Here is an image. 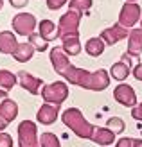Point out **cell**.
Here are the masks:
<instances>
[{
  "label": "cell",
  "instance_id": "9c48e42d",
  "mask_svg": "<svg viewBox=\"0 0 142 147\" xmlns=\"http://www.w3.org/2000/svg\"><path fill=\"white\" fill-rule=\"evenodd\" d=\"M13 27H14V31L22 36H31L34 27H36V20H34L33 14H29V13H20V14H16V18H14Z\"/></svg>",
  "mask_w": 142,
  "mask_h": 147
},
{
  "label": "cell",
  "instance_id": "8992f818",
  "mask_svg": "<svg viewBox=\"0 0 142 147\" xmlns=\"http://www.w3.org/2000/svg\"><path fill=\"white\" fill-rule=\"evenodd\" d=\"M18 136H20V147H38L34 122H29V120L22 122L18 126Z\"/></svg>",
  "mask_w": 142,
  "mask_h": 147
},
{
  "label": "cell",
  "instance_id": "277c9868",
  "mask_svg": "<svg viewBox=\"0 0 142 147\" xmlns=\"http://www.w3.org/2000/svg\"><path fill=\"white\" fill-rule=\"evenodd\" d=\"M139 20H142V11L137 2H126L119 13V24L124 25L126 29H133V25Z\"/></svg>",
  "mask_w": 142,
  "mask_h": 147
},
{
  "label": "cell",
  "instance_id": "4316f807",
  "mask_svg": "<svg viewBox=\"0 0 142 147\" xmlns=\"http://www.w3.org/2000/svg\"><path fill=\"white\" fill-rule=\"evenodd\" d=\"M69 0H47V7L49 9H52V11H56V9H59V7H63Z\"/></svg>",
  "mask_w": 142,
  "mask_h": 147
},
{
  "label": "cell",
  "instance_id": "d6986e66",
  "mask_svg": "<svg viewBox=\"0 0 142 147\" xmlns=\"http://www.w3.org/2000/svg\"><path fill=\"white\" fill-rule=\"evenodd\" d=\"M104 47H106V43H104L101 38H90L86 41V45H85V50L90 56H101L103 52H104Z\"/></svg>",
  "mask_w": 142,
  "mask_h": 147
},
{
  "label": "cell",
  "instance_id": "4fadbf2b",
  "mask_svg": "<svg viewBox=\"0 0 142 147\" xmlns=\"http://www.w3.org/2000/svg\"><path fill=\"white\" fill-rule=\"evenodd\" d=\"M18 81H20V84L24 86L25 90H29V92L34 93V95L40 92V86L43 84V83H41V79L31 76L29 72H18Z\"/></svg>",
  "mask_w": 142,
  "mask_h": 147
},
{
  "label": "cell",
  "instance_id": "6da1fadb",
  "mask_svg": "<svg viewBox=\"0 0 142 147\" xmlns=\"http://www.w3.org/2000/svg\"><path fill=\"white\" fill-rule=\"evenodd\" d=\"M63 77H67V81L72 83V84L83 86V88H86V90H97V92L104 90V88L110 84V76H108V72L103 70V68L94 72V74H90L86 70L70 67L63 74Z\"/></svg>",
  "mask_w": 142,
  "mask_h": 147
},
{
  "label": "cell",
  "instance_id": "9a60e30c",
  "mask_svg": "<svg viewBox=\"0 0 142 147\" xmlns=\"http://www.w3.org/2000/svg\"><path fill=\"white\" fill-rule=\"evenodd\" d=\"M92 140L95 144H99V145H111L113 140H115V133L110 131L108 127H95Z\"/></svg>",
  "mask_w": 142,
  "mask_h": 147
},
{
  "label": "cell",
  "instance_id": "8d00e7d4",
  "mask_svg": "<svg viewBox=\"0 0 142 147\" xmlns=\"http://www.w3.org/2000/svg\"><path fill=\"white\" fill-rule=\"evenodd\" d=\"M140 27H142V20H140Z\"/></svg>",
  "mask_w": 142,
  "mask_h": 147
},
{
  "label": "cell",
  "instance_id": "e575fe53",
  "mask_svg": "<svg viewBox=\"0 0 142 147\" xmlns=\"http://www.w3.org/2000/svg\"><path fill=\"white\" fill-rule=\"evenodd\" d=\"M4 95H5V93H4V92H0V99H2V97H4Z\"/></svg>",
  "mask_w": 142,
  "mask_h": 147
},
{
  "label": "cell",
  "instance_id": "ac0fdd59",
  "mask_svg": "<svg viewBox=\"0 0 142 147\" xmlns=\"http://www.w3.org/2000/svg\"><path fill=\"white\" fill-rule=\"evenodd\" d=\"M18 49V43L16 40H14V36L11 32H4V34H0V52H13L14 54V50Z\"/></svg>",
  "mask_w": 142,
  "mask_h": 147
},
{
  "label": "cell",
  "instance_id": "d6a6232c",
  "mask_svg": "<svg viewBox=\"0 0 142 147\" xmlns=\"http://www.w3.org/2000/svg\"><path fill=\"white\" fill-rule=\"evenodd\" d=\"M133 147H142V138H135V145Z\"/></svg>",
  "mask_w": 142,
  "mask_h": 147
},
{
  "label": "cell",
  "instance_id": "f546056e",
  "mask_svg": "<svg viewBox=\"0 0 142 147\" xmlns=\"http://www.w3.org/2000/svg\"><path fill=\"white\" fill-rule=\"evenodd\" d=\"M0 147H13V140L9 135H5V133L0 135Z\"/></svg>",
  "mask_w": 142,
  "mask_h": 147
},
{
  "label": "cell",
  "instance_id": "7402d4cb",
  "mask_svg": "<svg viewBox=\"0 0 142 147\" xmlns=\"http://www.w3.org/2000/svg\"><path fill=\"white\" fill-rule=\"evenodd\" d=\"M29 43H31L34 49H38L40 52L47 50V47H49V41H47L45 38H41V34H40V32H33L31 36H29Z\"/></svg>",
  "mask_w": 142,
  "mask_h": 147
},
{
  "label": "cell",
  "instance_id": "484cf974",
  "mask_svg": "<svg viewBox=\"0 0 142 147\" xmlns=\"http://www.w3.org/2000/svg\"><path fill=\"white\" fill-rule=\"evenodd\" d=\"M40 144H41L43 147H59L58 136L52 135V133H43L41 138H40Z\"/></svg>",
  "mask_w": 142,
  "mask_h": 147
},
{
  "label": "cell",
  "instance_id": "5bb4252c",
  "mask_svg": "<svg viewBox=\"0 0 142 147\" xmlns=\"http://www.w3.org/2000/svg\"><path fill=\"white\" fill-rule=\"evenodd\" d=\"M58 113H59V108L58 106H52V104H47V102H45V104L40 108V111H38V122L49 126V124L56 122Z\"/></svg>",
  "mask_w": 142,
  "mask_h": 147
},
{
  "label": "cell",
  "instance_id": "e0dca14e",
  "mask_svg": "<svg viewBox=\"0 0 142 147\" xmlns=\"http://www.w3.org/2000/svg\"><path fill=\"white\" fill-rule=\"evenodd\" d=\"M63 50L67 52V56H76V54H79L81 43H79L77 34H74V36H65V38H63Z\"/></svg>",
  "mask_w": 142,
  "mask_h": 147
},
{
  "label": "cell",
  "instance_id": "836d02e7",
  "mask_svg": "<svg viewBox=\"0 0 142 147\" xmlns=\"http://www.w3.org/2000/svg\"><path fill=\"white\" fill-rule=\"evenodd\" d=\"M5 127V119H0V131Z\"/></svg>",
  "mask_w": 142,
  "mask_h": 147
},
{
  "label": "cell",
  "instance_id": "44dd1931",
  "mask_svg": "<svg viewBox=\"0 0 142 147\" xmlns=\"http://www.w3.org/2000/svg\"><path fill=\"white\" fill-rule=\"evenodd\" d=\"M34 52V47L31 43H24V45H18V49L14 50V57H16V61H29L31 59V56Z\"/></svg>",
  "mask_w": 142,
  "mask_h": 147
},
{
  "label": "cell",
  "instance_id": "4dcf8cb0",
  "mask_svg": "<svg viewBox=\"0 0 142 147\" xmlns=\"http://www.w3.org/2000/svg\"><path fill=\"white\" fill-rule=\"evenodd\" d=\"M133 77L137 81H142V63H139L135 68H133Z\"/></svg>",
  "mask_w": 142,
  "mask_h": 147
},
{
  "label": "cell",
  "instance_id": "f1b7e54d",
  "mask_svg": "<svg viewBox=\"0 0 142 147\" xmlns=\"http://www.w3.org/2000/svg\"><path fill=\"white\" fill-rule=\"evenodd\" d=\"M131 117L135 120H142V102H139L135 108H131Z\"/></svg>",
  "mask_w": 142,
  "mask_h": 147
},
{
  "label": "cell",
  "instance_id": "83f0119b",
  "mask_svg": "<svg viewBox=\"0 0 142 147\" xmlns=\"http://www.w3.org/2000/svg\"><path fill=\"white\" fill-rule=\"evenodd\" d=\"M135 145V138H130V136H124L121 140H117L115 147H133Z\"/></svg>",
  "mask_w": 142,
  "mask_h": 147
},
{
  "label": "cell",
  "instance_id": "7a4b0ae2",
  "mask_svg": "<svg viewBox=\"0 0 142 147\" xmlns=\"http://www.w3.org/2000/svg\"><path fill=\"white\" fill-rule=\"evenodd\" d=\"M63 122H65V126H69L77 136H81V138H90V140H92L95 127L85 119L83 113H81L77 108L67 109V111L63 113Z\"/></svg>",
  "mask_w": 142,
  "mask_h": 147
},
{
  "label": "cell",
  "instance_id": "ffe728a7",
  "mask_svg": "<svg viewBox=\"0 0 142 147\" xmlns=\"http://www.w3.org/2000/svg\"><path fill=\"white\" fill-rule=\"evenodd\" d=\"M16 104L13 100H4V104L0 106V117H4L5 122H11L14 117H16Z\"/></svg>",
  "mask_w": 142,
  "mask_h": 147
},
{
  "label": "cell",
  "instance_id": "5b68a950",
  "mask_svg": "<svg viewBox=\"0 0 142 147\" xmlns=\"http://www.w3.org/2000/svg\"><path fill=\"white\" fill-rule=\"evenodd\" d=\"M79 22H81V13L77 11H69L67 14H63L61 20H59V36L65 38V36H74L77 34V27H79Z\"/></svg>",
  "mask_w": 142,
  "mask_h": 147
},
{
  "label": "cell",
  "instance_id": "cb8c5ba5",
  "mask_svg": "<svg viewBox=\"0 0 142 147\" xmlns=\"http://www.w3.org/2000/svg\"><path fill=\"white\" fill-rule=\"evenodd\" d=\"M106 127L117 135V133H121V131H124L126 124H124L122 119H119V117H111V119H108V122H106Z\"/></svg>",
  "mask_w": 142,
  "mask_h": 147
},
{
  "label": "cell",
  "instance_id": "30bf717a",
  "mask_svg": "<svg viewBox=\"0 0 142 147\" xmlns=\"http://www.w3.org/2000/svg\"><path fill=\"white\" fill-rule=\"evenodd\" d=\"M130 57H131V56H130L128 52L122 54L121 61L115 63L113 67L110 68V76L113 77V79H117V81H124V79L131 74V59H130Z\"/></svg>",
  "mask_w": 142,
  "mask_h": 147
},
{
  "label": "cell",
  "instance_id": "d4e9b609",
  "mask_svg": "<svg viewBox=\"0 0 142 147\" xmlns=\"http://www.w3.org/2000/svg\"><path fill=\"white\" fill-rule=\"evenodd\" d=\"M69 5H70L72 11L83 13V11H88V9L92 7V0H70Z\"/></svg>",
  "mask_w": 142,
  "mask_h": 147
},
{
  "label": "cell",
  "instance_id": "8fae6325",
  "mask_svg": "<svg viewBox=\"0 0 142 147\" xmlns=\"http://www.w3.org/2000/svg\"><path fill=\"white\" fill-rule=\"evenodd\" d=\"M50 61H52V65H54L56 72L61 74V76L72 67L70 61H69V56H67L65 50L59 49V47H54V49H52V52H50Z\"/></svg>",
  "mask_w": 142,
  "mask_h": 147
},
{
  "label": "cell",
  "instance_id": "ba28073f",
  "mask_svg": "<svg viewBox=\"0 0 142 147\" xmlns=\"http://www.w3.org/2000/svg\"><path fill=\"white\" fill-rule=\"evenodd\" d=\"M130 31H131V29H126V27L121 25V24H115L113 27L104 29V31L101 32L99 38H101L104 43H106V45H115L117 41L128 38V36H130Z\"/></svg>",
  "mask_w": 142,
  "mask_h": 147
},
{
  "label": "cell",
  "instance_id": "1f68e13d",
  "mask_svg": "<svg viewBox=\"0 0 142 147\" xmlns=\"http://www.w3.org/2000/svg\"><path fill=\"white\" fill-rule=\"evenodd\" d=\"M9 2H11V5H14V7H24V5L29 4V0H9Z\"/></svg>",
  "mask_w": 142,
  "mask_h": 147
},
{
  "label": "cell",
  "instance_id": "2e32d148",
  "mask_svg": "<svg viewBox=\"0 0 142 147\" xmlns=\"http://www.w3.org/2000/svg\"><path fill=\"white\" fill-rule=\"evenodd\" d=\"M40 34H41V38H45L47 41H52V40L59 38V29L52 24L50 20H43V22H40Z\"/></svg>",
  "mask_w": 142,
  "mask_h": 147
},
{
  "label": "cell",
  "instance_id": "603a6c76",
  "mask_svg": "<svg viewBox=\"0 0 142 147\" xmlns=\"http://www.w3.org/2000/svg\"><path fill=\"white\" fill-rule=\"evenodd\" d=\"M14 83H16V77H14L13 74H9L7 70H0V86H2L4 90H11L14 86Z\"/></svg>",
  "mask_w": 142,
  "mask_h": 147
},
{
  "label": "cell",
  "instance_id": "3957f363",
  "mask_svg": "<svg viewBox=\"0 0 142 147\" xmlns=\"http://www.w3.org/2000/svg\"><path fill=\"white\" fill-rule=\"evenodd\" d=\"M41 97L47 104H54V106H59L61 102L69 97V88H67L65 83L58 81V83H52V84H47L45 88L41 90Z\"/></svg>",
  "mask_w": 142,
  "mask_h": 147
},
{
  "label": "cell",
  "instance_id": "d590c367",
  "mask_svg": "<svg viewBox=\"0 0 142 147\" xmlns=\"http://www.w3.org/2000/svg\"><path fill=\"white\" fill-rule=\"evenodd\" d=\"M126 2H137V0H126Z\"/></svg>",
  "mask_w": 142,
  "mask_h": 147
},
{
  "label": "cell",
  "instance_id": "52a82bcc",
  "mask_svg": "<svg viewBox=\"0 0 142 147\" xmlns=\"http://www.w3.org/2000/svg\"><path fill=\"white\" fill-rule=\"evenodd\" d=\"M113 97L119 104L122 106H128V108H135L137 106V95H135V90L126 84V83H121L115 90H113Z\"/></svg>",
  "mask_w": 142,
  "mask_h": 147
},
{
  "label": "cell",
  "instance_id": "7c38bea8",
  "mask_svg": "<svg viewBox=\"0 0 142 147\" xmlns=\"http://www.w3.org/2000/svg\"><path fill=\"white\" fill-rule=\"evenodd\" d=\"M131 57H140L142 54V27L131 29L128 36V50H126Z\"/></svg>",
  "mask_w": 142,
  "mask_h": 147
}]
</instances>
